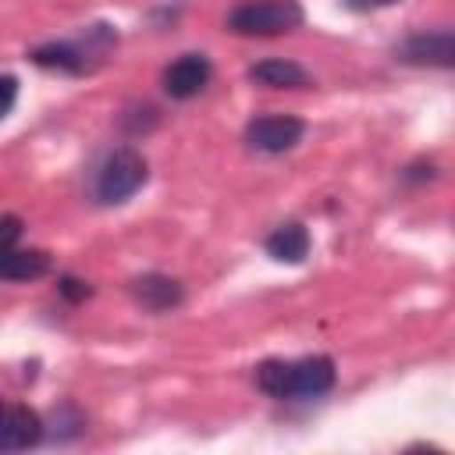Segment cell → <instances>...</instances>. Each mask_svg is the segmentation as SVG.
<instances>
[{
	"mask_svg": "<svg viewBox=\"0 0 455 455\" xmlns=\"http://www.w3.org/2000/svg\"><path fill=\"white\" fill-rule=\"evenodd\" d=\"M249 82L267 85V89H302V85H309V75H306L295 60L274 57V60L252 64V68H249Z\"/></svg>",
	"mask_w": 455,
	"mask_h": 455,
	"instance_id": "obj_9",
	"label": "cell"
},
{
	"mask_svg": "<svg viewBox=\"0 0 455 455\" xmlns=\"http://www.w3.org/2000/svg\"><path fill=\"white\" fill-rule=\"evenodd\" d=\"M14 100H18V82L11 75H0V121L14 110Z\"/></svg>",
	"mask_w": 455,
	"mask_h": 455,
	"instance_id": "obj_14",
	"label": "cell"
},
{
	"mask_svg": "<svg viewBox=\"0 0 455 455\" xmlns=\"http://www.w3.org/2000/svg\"><path fill=\"white\" fill-rule=\"evenodd\" d=\"M50 270V256L43 249H7L0 252V281H36Z\"/></svg>",
	"mask_w": 455,
	"mask_h": 455,
	"instance_id": "obj_10",
	"label": "cell"
},
{
	"mask_svg": "<svg viewBox=\"0 0 455 455\" xmlns=\"http://www.w3.org/2000/svg\"><path fill=\"white\" fill-rule=\"evenodd\" d=\"M302 25L299 0H245L228 14V28L238 36H281Z\"/></svg>",
	"mask_w": 455,
	"mask_h": 455,
	"instance_id": "obj_2",
	"label": "cell"
},
{
	"mask_svg": "<svg viewBox=\"0 0 455 455\" xmlns=\"http://www.w3.org/2000/svg\"><path fill=\"white\" fill-rule=\"evenodd\" d=\"M36 64L43 68H64V71H85V50L75 46V43H50V46H39L32 53Z\"/></svg>",
	"mask_w": 455,
	"mask_h": 455,
	"instance_id": "obj_12",
	"label": "cell"
},
{
	"mask_svg": "<svg viewBox=\"0 0 455 455\" xmlns=\"http://www.w3.org/2000/svg\"><path fill=\"white\" fill-rule=\"evenodd\" d=\"M21 238V220L18 217H0V252L14 249Z\"/></svg>",
	"mask_w": 455,
	"mask_h": 455,
	"instance_id": "obj_13",
	"label": "cell"
},
{
	"mask_svg": "<svg viewBox=\"0 0 455 455\" xmlns=\"http://www.w3.org/2000/svg\"><path fill=\"white\" fill-rule=\"evenodd\" d=\"M210 82V60L203 53H185L164 71V92L171 100H192Z\"/></svg>",
	"mask_w": 455,
	"mask_h": 455,
	"instance_id": "obj_5",
	"label": "cell"
},
{
	"mask_svg": "<svg viewBox=\"0 0 455 455\" xmlns=\"http://www.w3.org/2000/svg\"><path fill=\"white\" fill-rule=\"evenodd\" d=\"M267 252L281 263H302L309 252V231L302 224H284L267 238Z\"/></svg>",
	"mask_w": 455,
	"mask_h": 455,
	"instance_id": "obj_11",
	"label": "cell"
},
{
	"mask_svg": "<svg viewBox=\"0 0 455 455\" xmlns=\"http://www.w3.org/2000/svg\"><path fill=\"white\" fill-rule=\"evenodd\" d=\"M256 387L270 398H281V402L320 398L334 387V363L327 355L267 359L256 366Z\"/></svg>",
	"mask_w": 455,
	"mask_h": 455,
	"instance_id": "obj_1",
	"label": "cell"
},
{
	"mask_svg": "<svg viewBox=\"0 0 455 455\" xmlns=\"http://www.w3.org/2000/svg\"><path fill=\"white\" fill-rule=\"evenodd\" d=\"M455 57V43H451V32H419L412 36L405 46H402V60H412V64H437V68H448Z\"/></svg>",
	"mask_w": 455,
	"mask_h": 455,
	"instance_id": "obj_8",
	"label": "cell"
},
{
	"mask_svg": "<svg viewBox=\"0 0 455 455\" xmlns=\"http://www.w3.org/2000/svg\"><path fill=\"white\" fill-rule=\"evenodd\" d=\"M352 11H377V7H391V4H398V0H345Z\"/></svg>",
	"mask_w": 455,
	"mask_h": 455,
	"instance_id": "obj_16",
	"label": "cell"
},
{
	"mask_svg": "<svg viewBox=\"0 0 455 455\" xmlns=\"http://www.w3.org/2000/svg\"><path fill=\"white\" fill-rule=\"evenodd\" d=\"M60 291H64L68 299H85V295H89V284H82V281H75V277H64V281H60Z\"/></svg>",
	"mask_w": 455,
	"mask_h": 455,
	"instance_id": "obj_15",
	"label": "cell"
},
{
	"mask_svg": "<svg viewBox=\"0 0 455 455\" xmlns=\"http://www.w3.org/2000/svg\"><path fill=\"white\" fill-rule=\"evenodd\" d=\"M302 139V121L288 117V114H267L249 121L245 128V142L259 153H284Z\"/></svg>",
	"mask_w": 455,
	"mask_h": 455,
	"instance_id": "obj_4",
	"label": "cell"
},
{
	"mask_svg": "<svg viewBox=\"0 0 455 455\" xmlns=\"http://www.w3.org/2000/svg\"><path fill=\"white\" fill-rule=\"evenodd\" d=\"M43 437V423L28 405H4L0 402V451L32 448Z\"/></svg>",
	"mask_w": 455,
	"mask_h": 455,
	"instance_id": "obj_6",
	"label": "cell"
},
{
	"mask_svg": "<svg viewBox=\"0 0 455 455\" xmlns=\"http://www.w3.org/2000/svg\"><path fill=\"white\" fill-rule=\"evenodd\" d=\"M142 181H146V160L135 149L121 146V149L107 153L103 164L96 167L92 192L100 203H124L142 188Z\"/></svg>",
	"mask_w": 455,
	"mask_h": 455,
	"instance_id": "obj_3",
	"label": "cell"
},
{
	"mask_svg": "<svg viewBox=\"0 0 455 455\" xmlns=\"http://www.w3.org/2000/svg\"><path fill=\"white\" fill-rule=\"evenodd\" d=\"M132 295H135L149 313H167V309H174V306L185 299L181 284H178L174 277H164V274H142V277H135V281H132Z\"/></svg>",
	"mask_w": 455,
	"mask_h": 455,
	"instance_id": "obj_7",
	"label": "cell"
}]
</instances>
